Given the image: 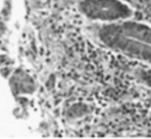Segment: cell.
<instances>
[{
    "instance_id": "obj_3",
    "label": "cell",
    "mask_w": 151,
    "mask_h": 139,
    "mask_svg": "<svg viewBox=\"0 0 151 139\" xmlns=\"http://www.w3.org/2000/svg\"><path fill=\"white\" fill-rule=\"evenodd\" d=\"M139 78L145 85H147V87L151 88V69L143 71L141 73L139 74Z\"/></svg>"
},
{
    "instance_id": "obj_1",
    "label": "cell",
    "mask_w": 151,
    "mask_h": 139,
    "mask_svg": "<svg viewBox=\"0 0 151 139\" xmlns=\"http://www.w3.org/2000/svg\"><path fill=\"white\" fill-rule=\"evenodd\" d=\"M95 39L103 47L129 58L151 62V26L123 20L95 28Z\"/></svg>"
},
{
    "instance_id": "obj_2",
    "label": "cell",
    "mask_w": 151,
    "mask_h": 139,
    "mask_svg": "<svg viewBox=\"0 0 151 139\" xmlns=\"http://www.w3.org/2000/svg\"><path fill=\"white\" fill-rule=\"evenodd\" d=\"M80 12L88 18L105 23L127 20L132 16V8L121 0H81Z\"/></svg>"
}]
</instances>
